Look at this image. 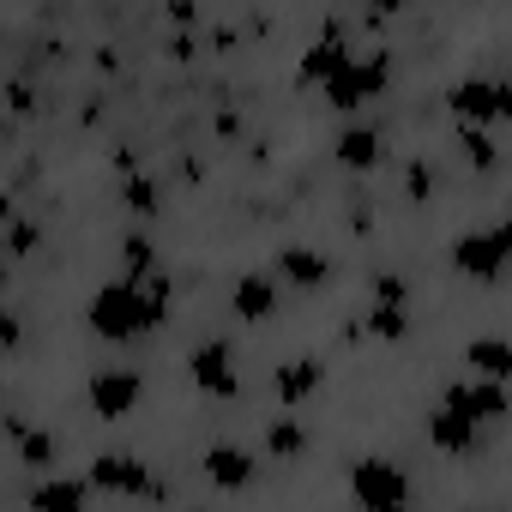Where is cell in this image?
<instances>
[{"instance_id": "cell-1", "label": "cell", "mask_w": 512, "mask_h": 512, "mask_svg": "<svg viewBox=\"0 0 512 512\" xmlns=\"http://www.w3.org/2000/svg\"><path fill=\"white\" fill-rule=\"evenodd\" d=\"M85 320H91V332H97L103 344H139V338H151L157 326H169V314L145 296V284H127V278L97 284Z\"/></svg>"}, {"instance_id": "cell-2", "label": "cell", "mask_w": 512, "mask_h": 512, "mask_svg": "<svg viewBox=\"0 0 512 512\" xmlns=\"http://www.w3.org/2000/svg\"><path fill=\"white\" fill-rule=\"evenodd\" d=\"M386 85H392V49H368V55H350V67L320 91L338 115H356V109H368V103H380L386 97Z\"/></svg>"}, {"instance_id": "cell-3", "label": "cell", "mask_w": 512, "mask_h": 512, "mask_svg": "<svg viewBox=\"0 0 512 512\" xmlns=\"http://www.w3.org/2000/svg\"><path fill=\"white\" fill-rule=\"evenodd\" d=\"M91 494H121V500H163V482L151 476V464L139 452H97L85 470Z\"/></svg>"}, {"instance_id": "cell-4", "label": "cell", "mask_w": 512, "mask_h": 512, "mask_svg": "<svg viewBox=\"0 0 512 512\" xmlns=\"http://www.w3.org/2000/svg\"><path fill=\"white\" fill-rule=\"evenodd\" d=\"M350 55H356V43H350L344 19L326 13V19H320V37H314V43L302 49V61H296V85H302V91H314V85L326 91V85L350 67Z\"/></svg>"}, {"instance_id": "cell-5", "label": "cell", "mask_w": 512, "mask_h": 512, "mask_svg": "<svg viewBox=\"0 0 512 512\" xmlns=\"http://www.w3.org/2000/svg\"><path fill=\"white\" fill-rule=\"evenodd\" d=\"M350 494H356L368 512H398V506H410V476H404V464L368 452V458L350 464Z\"/></svg>"}, {"instance_id": "cell-6", "label": "cell", "mask_w": 512, "mask_h": 512, "mask_svg": "<svg viewBox=\"0 0 512 512\" xmlns=\"http://www.w3.org/2000/svg\"><path fill=\"white\" fill-rule=\"evenodd\" d=\"M506 253H512L506 223H488V229H464V235L452 241V266H458L464 278H476V284H500Z\"/></svg>"}, {"instance_id": "cell-7", "label": "cell", "mask_w": 512, "mask_h": 512, "mask_svg": "<svg viewBox=\"0 0 512 512\" xmlns=\"http://www.w3.org/2000/svg\"><path fill=\"white\" fill-rule=\"evenodd\" d=\"M446 109L458 115V127H488V121H506L512 115V91L500 79H458L446 91Z\"/></svg>"}, {"instance_id": "cell-8", "label": "cell", "mask_w": 512, "mask_h": 512, "mask_svg": "<svg viewBox=\"0 0 512 512\" xmlns=\"http://www.w3.org/2000/svg\"><path fill=\"white\" fill-rule=\"evenodd\" d=\"M187 374H193V386H199L205 398H229V392L241 386V374H235V344H229V338H199V344L187 350Z\"/></svg>"}, {"instance_id": "cell-9", "label": "cell", "mask_w": 512, "mask_h": 512, "mask_svg": "<svg viewBox=\"0 0 512 512\" xmlns=\"http://www.w3.org/2000/svg\"><path fill=\"white\" fill-rule=\"evenodd\" d=\"M440 410L464 416L470 428H488V422L506 416V386H494V380H452V386H440Z\"/></svg>"}, {"instance_id": "cell-10", "label": "cell", "mask_w": 512, "mask_h": 512, "mask_svg": "<svg viewBox=\"0 0 512 512\" xmlns=\"http://www.w3.org/2000/svg\"><path fill=\"white\" fill-rule=\"evenodd\" d=\"M139 374L133 368H103V374H91V386H85V398H91V410L103 416V422H121V416H133L139 410Z\"/></svg>"}, {"instance_id": "cell-11", "label": "cell", "mask_w": 512, "mask_h": 512, "mask_svg": "<svg viewBox=\"0 0 512 512\" xmlns=\"http://www.w3.org/2000/svg\"><path fill=\"white\" fill-rule=\"evenodd\" d=\"M278 284L320 296L332 284V260H326L320 247H308V241H290V247H278Z\"/></svg>"}, {"instance_id": "cell-12", "label": "cell", "mask_w": 512, "mask_h": 512, "mask_svg": "<svg viewBox=\"0 0 512 512\" xmlns=\"http://www.w3.org/2000/svg\"><path fill=\"white\" fill-rule=\"evenodd\" d=\"M199 470H205V482H211V488L241 494V488L253 482V452H247V446H235V440H211V446H205V458H199Z\"/></svg>"}, {"instance_id": "cell-13", "label": "cell", "mask_w": 512, "mask_h": 512, "mask_svg": "<svg viewBox=\"0 0 512 512\" xmlns=\"http://www.w3.org/2000/svg\"><path fill=\"white\" fill-rule=\"evenodd\" d=\"M320 386H326V362L320 356H290V362L272 368V398L278 404H308Z\"/></svg>"}, {"instance_id": "cell-14", "label": "cell", "mask_w": 512, "mask_h": 512, "mask_svg": "<svg viewBox=\"0 0 512 512\" xmlns=\"http://www.w3.org/2000/svg\"><path fill=\"white\" fill-rule=\"evenodd\" d=\"M229 308H235V320H247V326L272 320V314H278V278H272V272H241L235 290H229Z\"/></svg>"}, {"instance_id": "cell-15", "label": "cell", "mask_w": 512, "mask_h": 512, "mask_svg": "<svg viewBox=\"0 0 512 512\" xmlns=\"http://www.w3.org/2000/svg\"><path fill=\"white\" fill-rule=\"evenodd\" d=\"M31 512H85L91 506V482L85 476H43L31 482Z\"/></svg>"}, {"instance_id": "cell-16", "label": "cell", "mask_w": 512, "mask_h": 512, "mask_svg": "<svg viewBox=\"0 0 512 512\" xmlns=\"http://www.w3.org/2000/svg\"><path fill=\"white\" fill-rule=\"evenodd\" d=\"M332 157H338L344 169H374V163H380V127H368V121H350V127H338V139H332Z\"/></svg>"}, {"instance_id": "cell-17", "label": "cell", "mask_w": 512, "mask_h": 512, "mask_svg": "<svg viewBox=\"0 0 512 512\" xmlns=\"http://www.w3.org/2000/svg\"><path fill=\"white\" fill-rule=\"evenodd\" d=\"M476 434H482V428H470V422L452 416V410H434V416H428V446L446 452V458H464V452L476 446Z\"/></svg>"}, {"instance_id": "cell-18", "label": "cell", "mask_w": 512, "mask_h": 512, "mask_svg": "<svg viewBox=\"0 0 512 512\" xmlns=\"http://www.w3.org/2000/svg\"><path fill=\"white\" fill-rule=\"evenodd\" d=\"M464 362L482 374V380H494V386H506V374H512V350H506V338H476V344H464Z\"/></svg>"}, {"instance_id": "cell-19", "label": "cell", "mask_w": 512, "mask_h": 512, "mask_svg": "<svg viewBox=\"0 0 512 512\" xmlns=\"http://www.w3.org/2000/svg\"><path fill=\"white\" fill-rule=\"evenodd\" d=\"M7 434H13V452H19V464H25V470H49V464H55V434H49V428L7 422Z\"/></svg>"}, {"instance_id": "cell-20", "label": "cell", "mask_w": 512, "mask_h": 512, "mask_svg": "<svg viewBox=\"0 0 512 512\" xmlns=\"http://www.w3.org/2000/svg\"><path fill=\"white\" fill-rule=\"evenodd\" d=\"M115 260H121V272H115V278H127V284H145V278L157 272V247H151V235H121Z\"/></svg>"}, {"instance_id": "cell-21", "label": "cell", "mask_w": 512, "mask_h": 512, "mask_svg": "<svg viewBox=\"0 0 512 512\" xmlns=\"http://www.w3.org/2000/svg\"><path fill=\"white\" fill-rule=\"evenodd\" d=\"M362 332L380 338V344H404L410 338V308H368L362 314Z\"/></svg>"}, {"instance_id": "cell-22", "label": "cell", "mask_w": 512, "mask_h": 512, "mask_svg": "<svg viewBox=\"0 0 512 512\" xmlns=\"http://www.w3.org/2000/svg\"><path fill=\"white\" fill-rule=\"evenodd\" d=\"M121 205L139 211V217H157V211H163V187H157L151 175H127V181H121Z\"/></svg>"}, {"instance_id": "cell-23", "label": "cell", "mask_w": 512, "mask_h": 512, "mask_svg": "<svg viewBox=\"0 0 512 512\" xmlns=\"http://www.w3.org/2000/svg\"><path fill=\"white\" fill-rule=\"evenodd\" d=\"M266 452H272V458H296V452H308V428L290 422V416L266 422Z\"/></svg>"}, {"instance_id": "cell-24", "label": "cell", "mask_w": 512, "mask_h": 512, "mask_svg": "<svg viewBox=\"0 0 512 512\" xmlns=\"http://www.w3.org/2000/svg\"><path fill=\"white\" fill-rule=\"evenodd\" d=\"M0 247H7L13 260H31V253L43 247V223H31V217H13L7 229H0Z\"/></svg>"}, {"instance_id": "cell-25", "label": "cell", "mask_w": 512, "mask_h": 512, "mask_svg": "<svg viewBox=\"0 0 512 512\" xmlns=\"http://www.w3.org/2000/svg\"><path fill=\"white\" fill-rule=\"evenodd\" d=\"M458 157H470L476 169H494L500 163V145H494L488 127H458Z\"/></svg>"}, {"instance_id": "cell-26", "label": "cell", "mask_w": 512, "mask_h": 512, "mask_svg": "<svg viewBox=\"0 0 512 512\" xmlns=\"http://www.w3.org/2000/svg\"><path fill=\"white\" fill-rule=\"evenodd\" d=\"M368 308H410V284H404L398 272H380V278L368 284Z\"/></svg>"}, {"instance_id": "cell-27", "label": "cell", "mask_w": 512, "mask_h": 512, "mask_svg": "<svg viewBox=\"0 0 512 512\" xmlns=\"http://www.w3.org/2000/svg\"><path fill=\"white\" fill-rule=\"evenodd\" d=\"M404 187H410V199H428L434 193V163L428 157H410L404 163Z\"/></svg>"}, {"instance_id": "cell-28", "label": "cell", "mask_w": 512, "mask_h": 512, "mask_svg": "<svg viewBox=\"0 0 512 512\" xmlns=\"http://www.w3.org/2000/svg\"><path fill=\"white\" fill-rule=\"evenodd\" d=\"M0 97H7L13 115H31V109H37V85H31V79H7V85H0Z\"/></svg>"}, {"instance_id": "cell-29", "label": "cell", "mask_w": 512, "mask_h": 512, "mask_svg": "<svg viewBox=\"0 0 512 512\" xmlns=\"http://www.w3.org/2000/svg\"><path fill=\"white\" fill-rule=\"evenodd\" d=\"M25 344V320L19 314H0V350H19Z\"/></svg>"}, {"instance_id": "cell-30", "label": "cell", "mask_w": 512, "mask_h": 512, "mask_svg": "<svg viewBox=\"0 0 512 512\" xmlns=\"http://www.w3.org/2000/svg\"><path fill=\"white\" fill-rule=\"evenodd\" d=\"M163 19H169V25H193V19H199V7H193V0H169Z\"/></svg>"}, {"instance_id": "cell-31", "label": "cell", "mask_w": 512, "mask_h": 512, "mask_svg": "<svg viewBox=\"0 0 512 512\" xmlns=\"http://www.w3.org/2000/svg\"><path fill=\"white\" fill-rule=\"evenodd\" d=\"M211 127H217V139H241V115H235V109H217Z\"/></svg>"}, {"instance_id": "cell-32", "label": "cell", "mask_w": 512, "mask_h": 512, "mask_svg": "<svg viewBox=\"0 0 512 512\" xmlns=\"http://www.w3.org/2000/svg\"><path fill=\"white\" fill-rule=\"evenodd\" d=\"M235 43H241V31H235V25H223V19H217V25H211V49H235Z\"/></svg>"}, {"instance_id": "cell-33", "label": "cell", "mask_w": 512, "mask_h": 512, "mask_svg": "<svg viewBox=\"0 0 512 512\" xmlns=\"http://www.w3.org/2000/svg\"><path fill=\"white\" fill-rule=\"evenodd\" d=\"M163 49H169V55H175V61H193V49H199V43H193V37H187V31H175V37H169V43H163Z\"/></svg>"}, {"instance_id": "cell-34", "label": "cell", "mask_w": 512, "mask_h": 512, "mask_svg": "<svg viewBox=\"0 0 512 512\" xmlns=\"http://www.w3.org/2000/svg\"><path fill=\"white\" fill-rule=\"evenodd\" d=\"M7 223H13V199H7V193H0V229H7Z\"/></svg>"}, {"instance_id": "cell-35", "label": "cell", "mask_w": 512, "mask_h": 512, "mask_svg": "<svg viewBox=\"0 0 512 512\" xmlns=\"http://www.w3.org/2000/svg\"><path fill=\"white\" fill-rule=\"evenodd\" d=\"M0 290H7V260H0Z\"/></svg>"}, {"instance_id": "cell-36", "label": "cell", "mask_w": 512, "mask_h": 512, "mask_svg": "<svg viewBox=\"0 0 512 512\" xmlns=\"http://www.w3.org/2000/svg\"><path fill=\"white\" fill-rule=\"evenodd\" d=\"M0 49H7V25H0Z\"/></svg>"}, {"instance_id": "cell-37", "label": "cell", "mask_w": 512, "mask_h": 512, "mask_svg": "<svg viewBox=\"0 0 512 512\" xmlns=\"http://www.w3.org/2000/svg\"><path fill=\"white\" fill-rule=\"evenodd\" d=\"M398 512H410V506H398Z\"/></svg>"}]
</instances>
